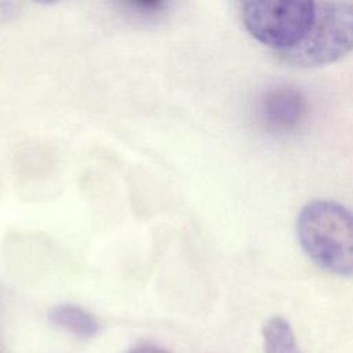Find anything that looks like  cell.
<instances>
[{
  "mask_svg": "<svg viewBox=\"0 0 353 353\" xmlns=\"http://www.w3.org/2000/svg\"><path fill=\"white\" fill-rule=\"evenodd\" d=\"M241 21L261 44L281 54L298 46L314 19V1H244Z\"/></svg>",
  "mask_w": 353,
  "mask_h": 353,
  "instance_id": "3957f363",
  "label": "cell"
},
{
  "mask_svg": "<svg viewBox=\"0 0 353 353\" xmlns=\"http://www.w3.org/2000/svg\"><path fill=\"white\" fill-rule=\"evenodd\" d=\"M130 353H171V352L167 350V349H164V347H160V346L146 345V346L137 347V349H134V350L130 352Z\"/></svg>",
  "mask_w": 353,
  "mask_h": 353,
  "instance_id": "9c48e42d",
  "label": "cell"
},
{
  "mask_svg": "<svg viewBox=\"0 0 353 353\" xmlns=\"http://www.w3.org/2000/svg\"><path fill=\"white\" fill-rule=\"evenodd\" d=\"M48 317L55 325L80 338L94 336L99 327L97 319L88 310L73 303L55 305L50 309Z\"/></svg>",
  "mask_w": 353,
  "mask_h": 353,
  "instance_id": "5b68a950",
  "label": "cell"
},
{
  "mask_svg": "<svg viewBox=\"0 0 353 353\" xmlns=\"http://www.w3.org/2000/svg\"><path fill=\"white\" fill-rule=\"evenodd\" d=\"M265 353H302L290 323L281 316H272L262 327Z\"/></svg>",
  "mask_w": 353,
  "mask_h": 353,
  "instance_id": "8992f818",
  "label": "cell"
},
{
  "mask_svg": "<svg viewBox=\"0 0 353 353\" xmlns=\"http://www.w3.org/2000/svg\"><path fill=\"white\" fill-rule=\"evenodd\" d=\"M18 10V4L15 3H0V23L11 19Z\"/></svg>",
  "mask_w": 353,
  "mask_h": 353,
  "instance_id": "ba28073f",
  "label": "cell"
},
{
  "mask_svg": "<svg viewBox=\"0 0 353 353\" xmlns=\"http://www.w3.org/2000/svg\"><path fill=\"white\" fill-rule=\"evenodd\" d=\"M307 110L303 94L291 85H276L268 90L259 102V114L265 125L277 132L298 127Z\"/></svg>",
  "mask_w": 353,
  "mask_h": 353,
  "instance_id": "277c9868",
  "label": "cell"
},
{
  "mask_svg": "<svg viewBox=\"0 0 353 353\" xmlns=\"http://www.w3.org/2000/svg\"><path fill=\"white\" fill-rule=\"evenodd\" d=\"M123 7L127 10L132 18L141 21H154L161 17L167 10V3L164 1H131L124 3Z\"/></svg>",
  "mask_w": 353,
  "mask_h": 353,
  "instance_id": "52a82bcc",
  "label": "cell"
},
{
  "mask_svg": "<svg viewBox=\"0 0 353 353\" xmlns=\"http://www.w3.org/2000/svg\"><path fill=\"white\" fill-rule=\"evenodd\" d=\"M353 51V3L316 1L314 19L305 39L277 54L292 66L316 68L339 61Z\"/></svg>",
  "mask_w": 353,
  "mask_h": 353,
  "instance_id": "7a4b0ae2",
  "label": "cell"
},
{
  "mask_svg": "<svg viewBox=\"0 0 353 353\" xmlns=\"http://www.w3.org/2000/svg\"><path fill=\"white\" fill-rule=\"evenodd\" d=\"M306 256L327 273L353 277V210L334 200L306 203L295 222Z\"/></svg>",
  "mask_w": 353,
  "mask_h": 353,
  "instance_id": "6da1fadb",
  "label": "cell"
}]
</instances>
